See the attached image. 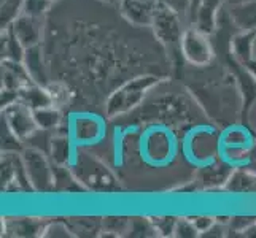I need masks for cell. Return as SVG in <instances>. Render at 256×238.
Segmentation results:
<instances>
[{
    "instance_id": "cell-1",
    "label": "cell",
    "mask_w": 256,
    "mask_h": 238,
    "mask_svg": "<svg viewBox=\"0 0 256 238\" xmlns=\"http://www.w3.org/2000/svg\"><path fill=\"white\" fill-rule=\"evenodd\" d=\"M154 83H156L154 76H142L124 84L121 89L113 92V95L108 99L107 114L108 116H120V114L136 108L144 100L146 92L154 86Z\"/></svg>"
},
{
    "instance_id": "cell-2",
    "label": "cell",
    "mask_w": 256,
    "mask_h": 238,
    "mask_svg": "<svg viewBox=\"0 0 256 238\" xmlns=\"http://www.w3.org/2000/svg\"><path fill=\"white\" fill-rule=\"evenodd\" d=\"M180 46L184 59L198 67L207 65L212 60V56H214V51H212V45L207 35L200 29L184 30L180 38Z\"/></svg>"
},
{
    "instance_id": "cell-3",
    "label": "cell",
    "mask_w": 256,
    "mask_h": 238,
    "mask_svg": "<svg viewBox=\"0 0 256 238\" xmlns=\"http://www.w3.org/2000/svg\"><path fill=\"white\" fill-rule=\"evenodd\" d=\"M4 113H5V124L21 142L30 138L35 134V130L38 129L34 118V110L29 108L21 100L5 107Z\"/></svg>"
},
{
    "instance_id": "cell-4",
    "label": "cell",
    "mask_w": 256,
    "mask_h": 238,
    "mask_svg": "<svg viewBox=\"0 0 256 238\" xmlns=\"http://www.w3.org/2000/svg\"><path fill=\"white\" fill-rule=\"evenodd\" d=\"M24 170L26 176L30 181V184L37 189H46L51 186L52 181V175L50 170V165L45 161V157L37 149H29V151L24 153Z\"/></svg>"
},
{
    "instance_id": "cell-5",
    "label": "cell",
    "mask_w": 256,
    "mask_h": 238,
    "mask_svg": "<svg viewBox=\"0 0 256 238\" xmlns=\"http://www.w3.org/2000/svg\"><path fill=\"white\" fill-rule=\"evenodd\" d=\"M153 25L158 33V37L164 41H176L182 38L180 24L176 19V13L170 10L169 6L161 3L158 8H154L153 13Z\"/></svg>"
},
{
    "instance_id": "cell-6",
    "label": "cell",
    "mask_w": 256,
    "mask_h": 238,
    "mask_svg": "<svg viewBox=\"0 0 256 238\" xmlns=\"http://www.w3.org/2000/svg\"><path fill=\"white\" fill-rule=\"evenodd\" d=\"M10 29L26 49L34 48L40 40L42 30H40V21L37 16H29L22 13L12 22Z\"/></svg>"
},
{
    "instance_id": "cell-7",
    "label": "cell",
    "mask_w": 256,
    "mask_h": 238,
    "mask_svg": "<svg viewBox=\"0 0 256 238\" xmlns=\"http://www.w3.org/2000/svg\"><path fill=\"white\" fill-rule=\"evenodd\" d=\"M2 76H4V84L6 89L21 92L22 89L30 86V73L29 70H26L21 62L12 59H5L4 62V70H2Z\"/></svg>"
},
{
    "instance_id": "cell-8",
    "label": "cell",
    "mask_w": 256,
    "mask_h": 238,
    "mask_svg": "<svg viewBox=\"0 0 256 238\" xmlns=\"http://www.w3.org/2000/svg\"><path fill=\"white\" fill-rule=\"evenodd\" d=\"M122 13L136 24H152L154 8L150 0H121Z\"/></svg>"
},
{
    "instance_id": "cell-9",
    "label": "cell",
    "mask_w": 256,
    "mask_h": 238,
    "mask_svg": "<svg viewBox=\"0 0 256 238\" xmlns=\"http://www.w3.org/2000/svg\"><path fill=\"white\" fill-rule=\"evenodd\" d=\"M21 102L26 103L32 110H38V108L52 105L46 89H42V87L32 86V84L21 91Z\"/></svg>"
},
{
    "instance_id": "cell-10",
    "label": "cell",
    "mask_w": 256,
    "mask_h": 238,
    "mask_svg": "<svg viewBox=\"0 0 256 238\" xmlns=\"http://www.w3.org/2000/svg\"><path fill=\"white\" fill-rule=\"evenodd\" d=\"M220 3H222V0H202V5L198 13L199 29L202 32H210L214 29L216 8L220 6Z\"/></svg>"
},
{
    "instance_id": "cell-11",
    "label": "cell",
    "mask_w": 256,
    "mask_h": 238,
    "mask_svg": "<svg viewBox=\"0 0 256 238\" xmlns=\"http://www.w3.org/2000/svg\"><path fill=\"white\" fill-rule=\"evenodd\" d=\"M34 118H35V122H37V127L40 130H51L60 122L59 110L54 107V105L34 110Z\"/></svg>"
},
{
    "instance_id": "cell-12",
    "label": "cell",
    "mask_w": 256,
    "mask_h": 238,
    "mask_svg": "<svg viewBox=\"0 0 256 238\" xmlns=\"http://www.w3.org/2000/svg\"><path fill=\"white\" fill-rule=\"evenodd\" d=\"M24 0H2V19L6 25L18 17V11L22 8Z\"/></svg>"
},
{
    "instance_id": "cell-13",
    "label": "cell",
    "mask_w": 256,
    "mask_h": 238,
    "mask_svg": "<svg viewBox=\"0 0 256 238\" xmlns=\"http://www.w3.org/2000/svg\"><path fill=\"white\" fill-rule=\"evenodd\" d=\"M46 92L50 95V99H51V103L54 105V107H60V105H64L67 100H68V91H67V87L62 86V84H50L46 87Z\"/></svg>"
},
{
    "instance_id": "cell-14",
    "label": "cell",
    "mask_w": 256,
    "mask_h": 238,
    "mask_svg": "<svg viewBox=\"0 0 256 238\" xmlns=\"http://www.w3.org/2000/svg\"><path fill=\"white\" fill-rule=\"evenodd\" d=\"M52 157L56 159L58 164H66L68 161V142L67 138H56L51 142Z\"/></svg>"
},
{
    "instance_id": "cell-15",
    "label": "cell",
    "mask_w": 256,
    "mask_h": 238,
    "mask_svg": "<svg viewBox=\"0 0 256 238\" xmlns=\"http://www.w3.org/2000/svg\"><path fill=\"white\" fill-rule=\"evenodd\" d=\"M50 6V0H24L22 3V13L29 16H37L40 17L46 11Z\"/></svg>"
},
{
    "instance_id": "cell-16",
    "label": "cell",
    "mask_w": 256,
    "mask_h": 238,
    "mask_svg": "<svg viewBox=\"0 0 256 238\" xmlns=\"http://www.w3.org/2000/svg\"><path fill=\"white\" fill-rule=\"evenodd\" d=\"M174 232L176 237H196L198 235V227L194 226V223L191 221H178L175 223V229Z\"/></svg>"
},
{
    "instance_id": "cell-17",
    "label": "cell",
    "mask_w": 256,
    "mask_h": 238,
    "mask_svg": "<svg viewBox=\"0 0 256 238\" xmlns=\"http://www.w3.org/2000/svg\"><path fill=\"white\" fill-rule=\"evenodd\" d=\"M161 3L169 6L175 13H184L190 6V0H161Z\"/></svg>"
},
{
    "instance_id": "cell-18",
    "label": "cell",
    "mask_w": 256,
    "mask_h": 238,
    "mask_svg": "<svg viewBox=\"0 0 256 238\" xmlns=\"http://www.w3.org/2000/svg\"><path fill=\"white\" fill-rule=\"evenodd\" d=\"M110 2H112V0H110Z\"/></svg>"
}]
</instances>
